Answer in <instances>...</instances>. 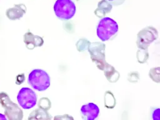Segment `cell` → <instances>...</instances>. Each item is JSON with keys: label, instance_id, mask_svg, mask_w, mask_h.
Instances as JSON below:
<instances>
[{"label": "cell", "instance_id": "cell-12", "mask_svg": "<svg viewBox=\"0 0 160 120\" xmlns=\"http://www.w3.org/2000/svg\"><path fill=\"white\" fill-rule=\"evenodd\" d=\"M109 1H111V2H113V1H118V0H108Z\"/></svg>", "mask_w": 160, "mask_h": 120}, {"label": "cell", "instance_id": "cell-1", "mask_svg": "<svg viewBox=\"0 0 160 120\" xmlns=\"http://www.w3.org/2000/svg\"><path fill=\"white\" fill-rule=\"evenodd\" d=\"M28 82L32 88L39 91H43L50 86V77L44 70L33 69L29 74Z\"/></svg>", "mask_w": 160, "mask_h": 120}, {"label": "cell", "instance_id": "cell-10", "mask_svg": "<svg viewBox=\"0 0 160 120\" xmlns=\"http://www.w3.org/2000/svg\"><path fill=\"white\" fill-rule=\"evenodd\" d=\"M26 7L23 4H16L14 7L7 9L6 14L11 20H16L22 17L26 12Z\"/></svg>", "mask_w": 160, "mask_h": 120}, {"label": "cell", "instance_id": "cell-7", "mask_svg": "<svg viewBox=\"0 0 160 120\" xmlns=\"http://www.w3.org/2000/svg\"><path fill=\"white\" fill-rule=\"evenodd\" d=\"M156 31V29L148 27L139 32L138 36V46L141 48H146L149 43L152 42L157 38V37H155V36H158V33L156 34L155 33L152 34Z\"/></svg>", "mask_w": 160, "mask_h": 120}, {"label": "cell", "instance_id": "cell-2", "mask_svg": "<svg viewBox=\"0 0 160 120\" xmlns=\"http://www.w3.org/2000/svg\"><path fill=\"white\" fill-rule=\"evenodd\" d=\"M118 24L112 19L105 17L100 20L97 26V35L102 41L109 40L118 31Z\"/></svg>", "mask_w": 160, "mask_h": 120}, {"label": "cell", "instance_id": "cell-9", "mask_svg": "<svg viewBox=\"0 0 160 120\" xmlns=\"http://www.w3.org/2000/svg\"><path fill=\"white\" fill-rule=\"evenodd\" d=\"M24 42L26 48L32 49L35 47L41 46L43 44V40L41 37L34 35L31 32H27L24 35Z\"/></svg>", "mask_w": 160, "mask_h": 120}, {"label": "cell", "instance_id": "cell-4", "mask_svg": "<svg viewBox=\"0 0 160 120\" xmlns=\"http://www.w3.org/2000/svg\"><path fill=\"white\" fill-rule=\"evenodd\" d=\"M76 6L72 0H57L54 5L56 16L61 20H69L76 13Z\"/></svg>", "mask_w": 160, "mask_h": 120}, {"label": "cell", "instance_id": "cell-11", "mask_svg": "<svg viewBox=\"0 0 160 120\" xmlns=\"http://www.w3.org/2000/svg\"><path fill=\"white\" fill-rule=\"evenodd\" d=\"M6 117L5 115H2V114H0V119H2V120H6Z\"/></svg>", "mask_w": 160, "mask_h": 120}, {"label": "cell", "instance_id": "cell-5", "mask_svg": "<svg viewBox=\"0 0 160 120\" xmlns=\"http://www.w3.org/2000/svg\"><path fill=\"white\" fill-rule=\"evenodd\" d=\"M19 104L23 109H28L33 108L37 102L36 94L29 88H22L17 96Z\"/></svg>", "mask_w": 160, "mask_h": 120}, {"label": "cell", "instance_id": "cell-6", "mask_svg": "<svg viewBox=\"0 0 160 120\" xmlns=\"http://www.w3.org/2000/svg\"><path fill=\"white\" fill-rule=\"evenodd\" d=\"M104 44L100 42L91 43L89 47V52L91 54V59L96 63L98 68L101 70H104V68L108 65V64L104 65V63H106L104 57Z\"/></svg>", "mask_w": 160, "mask_h": 120}, {"label": "cell", "instance_id": "cell-3", "mask_svg": "<svg viewBox=\"0 0 160 120\" xmlns=\"http://www.w3.org/2000/svg\"><path fill=\"white\" fill-rule=\"evenodd\" d=\"M0 104L4 109V114L8 119L18 120L22 118V110L11 100L8 94L4 92H0Z\"/></svg>", "mask_w": 160, "mask_h": 120}, {"label": "cell", "instance_id": "cell-8", "mask_svg": "<svg viewBox=\"0 0 160 120\" xmlns=\"http://www.w3.org/2000/svg\"><path fill=\"white\" fill-rule=\"evenodd\" d=\"M81 113L84 119L93 120L98 118L99 114V109L96 104L89 102L81 107Z\"/></svg>", "mask_w": 160, "mask_h": 120}]
</instances>
